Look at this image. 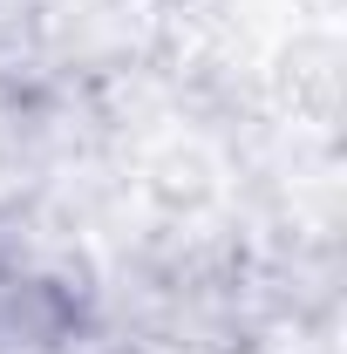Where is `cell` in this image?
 Segmentation results:
<instances>
[]
</instances>
